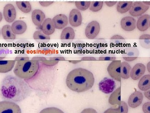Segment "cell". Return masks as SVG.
Wrapping results in <instances>:
<instances>
[{
  "label": "cell",
  "instance_id": "cell-27",
  "mask_svg": "<svg viewBox=\"0 0 150 113\" xmlns=\"http://www.w3.org/2000/svg\"><path fill=\"white\" fill-rule=\"evenodd\" d=\"M15 60H0V73H7L11 71L16 64Z\"/></svg>",
  "mask_w": 150,
  "mask_h": 113
},
{
  "label": "cell",
  "instance_id": "cell-20",
  "mask_svg": "<svg viewBox=\"0 0 150 113\" xmlns=\"http://www.w3.org/2000/svg\"><path fill=\"white\" fill-rule=\"evenodd\" d=\"M150 22L149 15L144 14L140 16L138 19L136 26H137V28L140 31H146L149 27Z\"/></svg>",
  "mask_w": 150,
  "mask_h": 113
},
{
  "label": "cell",
  "instance_id": "cell-32",
  "mask_svg": "<svg viewBox=\"0 0 150 113\" xmlns=\"http://www.w3.org/2000/svg\"><path fill=\"white\" fill-rule=\"evenodd\" d=\"M83 42L81 41H77L75 42L74 45V49L75 53L82 55L85 53L86 46Z\"/></svg>",
  "mask_w": 150,
  "mask_h": 113
},
{
  "label": "cell",
  "instance_id": "cell-37",
  "mask_svg": "<svg viewBox=\"0 0 150 113\" xmlns=\"http://www.w3.org/2000/svg\"><path fill=\"white\" fill-rule=\"evenodd\" d=\"M39 113H64L62 110L56 107L45 108L40 111Z\"/></svg>",
  "mask_w": 150,
  "mask_h": 113
},
{
  "label": "cell",
  "instance_id": "cell-4",
  "mask_svg": "<svg viewBox=\"0 0 150 113\" xmlns=\"http://www.w3.org/2000/svg\"><path fill=\"white\" fill-rule=\"evenodd\" d=\"M33 44L25 39H19L14 44L13 47L16 53L18 54H29L33 48Z\"/></svg>",
  "mask_w": 150,
  "mask_h": 113
},
{
  "label": "cell",
  "instance_id": "cell-40",
  "mask_svg": "<svg viewBox=\"0 0 150 113\" xmlns=\"http://www.w3.org/2000/svg\"><path fill=\"white\" fill-rule=\"evenodd\" d=\"M59 62L58 61H55V60H44L42 61V64L45 65H48V66H52L57 64Z\"/></svg>",
  "mask_w": 150,
  "mask_h": 113
},
{
  "label": "cell",
  "instance_id": "cell-42",
  "mask_svg": "<svg viewBox=\"0 0 150 113\" xmlns=\"http://www.w3.org/2000/svg\"><path fill=\"white\" fill-rule=\"evenodd\" d=\"M103 113H120L119 108H109Z\"/></svg>",
  "mask_w": 150,
  "mask_h": 113
},
{
  "label": "cell",
  "instance_id": "cell-8",
  "mask_svg": "<svg viewBox=\"0 0 150 113\" xmlns=\"http://www.w3.org/2000/svg\"><path fill=\"white\" fill-rule=\"evenodd\" d=\"M100 29V25L98 22L96 21H92L86 27V36L89 39H93L99 34Z\"/></svg>",
  "mask_w": 150,
  "mask_h": 113
},
{
  "label": "cell",
  "instance_id": "cell-49",
  "mask_svg": "<svg viewBox=\"0 0 150 113\" xmlns=\"http://www.w3.org/2000/svg\"><path fill=\"white\" fill-rule=\"evenodd\" d=\"M144 95L145 97L147 99L149 100H150V90H149L148 91H146L144 92Z\"/></svg>",
  "mask_w": 150,
  "mask_h": 113
},
{
  "label": "cell",
  "instance_id": "cell-50",
  "mask_svg": "<svg viewBox=\"0 0 150 113\" xmlns=\"http://www.w3.org/2000/svg\"><path fill=\"white\" fill-rule=\"evenodd\" d=\"M82 60H96V59L94 57H85L82 58Z\"/></svg>",
  "mask_w": 150,
  "mask_h": 113
},
{
  "label": "cell",
  "instance_id": "cell-38",
  "mask_svg": "<svg viewBox=\"0 0 150 113\" xmlns=\"http://www.w3.org/2000/svg\"><path fill=\"white\" fill-rule=\"evenodd\" d=\"M118 108L120 109V113H128V106L127 104L125 102L121 101L120 106H118Z\"/></svg>",
  "mask_w": 150,
  "mask_h": 113
},
{
  "label": "cell",
  "instance_id": "cell-9",
  "mask_svg": "<svg viewBox=\"0 0 150 113\" xmlns=\"http://www.w3.org/2000/svg\"><path fill=\"white\" fill-rule=\"evenodd\" d=\"M126 41L121 36L115 35L110 39V47L117 51H123L126 47Z\"/></svg>",
  "mask_w": 150,
  "mask_h": 113
},
{
  "label": "cell",
  "instance_id": "cell-52",
  "mask_svg": "<svg viewBox=\"0 0 150 113\" xmlns=\"http://www.w3.org/2000/svg\"><path fill=\"white\" fill-rule=\"evenodd\" d=\"M150 62H149L147 64V68L148 71H149V73H150Z\"/></svg>",
  "mask_w": 150,
  "mask_h": 113
},
{
  "label": "cell",
  "instance_id": "cell-17",
  "mask_svg": "<svg viewBox=\"0 0 150 113\" xmlns=\"http://www.w3.org/2000/svg\"><path fill=\"white\" fill-rule=\"evenodd\" d=\"M75 33L72 28L67 27L62 31L61 35V40L63 43H71L74 39Z\"/></svg>",
  "mask_w": 150,
  "mask_h": 113
},
{
  "label": "cell",
  "instance_id": "cell-36",
  "mask_svg": "<svg viewBox=\"0 0 150 113\" xmlns=\"http://www.w3.org/2000/svg\"><path fill=\"white\" fill-rule=\"evenodd\" d=\"M9 52L8 47L6 44H0V60L4 59Z\"/></svg>",
  "mask_w": 150,
  "mask_h": 113
},
{
  "label": "cell",
  "instance_id": "cell-29",
  "mask_svg": "<svg viewBox=\"0 0 150 113\" xmlns=\"http://www.w3.org/2000/svg\"><path fill=\"white\" fill-rule=\"evenodd\" d=\"M132 1H119L116 7L117 11L121 14H124L130 10L133 5Z\"/></svg>",
  "mask_w": 150,
  "mask_h": 113
},
{
  "label": "cell",
  "instance_id": "cell-18",
  "mask_svg": "<svg viewBox=\"0 0 150 113\" xmlns=\"http://www.w3.org/2000/svg\"><path fill=\"white\" fill-rule=\"evenodd\" d=\"M53 24L55 29H62L68 24V19L64 14L57 15L52 19Z\"/></svg>",
  "mask_w": 150,
  "mask_h": 113
},
{
  "label": "cell",
  "instance_id": "cell-51",
  "mask_svg": "<svg viewBox=\"0 0 150 113\" xmlns=\"http://www.w3.org/2000/svg\"><path fill=\"white\" fill-rule=\"evenodd\" d=\"M80 62L81 61H80V60H71V61H69V62H71V63H74V64L79 63V62Z\"/></svg>",
  "mask_w": 150,
  "mask_h": 113
},
{
  "label": "cell",
  "instance_id": "cell-5",
  "mask_svg": "<svg viewBox=\"0 0 150 113\" xmlns=\"http://www.w3.org/2000/svg\"><path fill=\"white\" fill-rule=\"evenodd\" d=\"M121 60H114L109 64L107 67V71L111 78L118 82H121Z\"/></svg>",
  "mask_w": 150,
  "mask_h": 113
},
{
  "label": "cell",
  "instance_id": "cell-45",
  "mask_svg": "<svg viewBox=\"0 0 150 113\" xmlns=\"http://www.w3.org/2000/svg\"><path fill=\"white\" fill-rule=\"evenodd\" d=\"M31 59L32 60H35V61H37L38 62V61H44V60H46V57H44V56H35L32 57Z\"/></svg>",
  "mask_w": 150,
  "mask_h": 113
},
{
  "label": "cell",
  "instance_id": "cell-43",
  "mask_svg": "<svg viewBox=\"0 0 150 113\" xmlns=\"http://www.w3.org/2000/svg\"><path fill=\"white\" fill-rule=\"evenodd\" d=\"M81 113H98L94 109L92 108H87L84 109Z\"/></svg>",
  "mask_w": 150,
  "mask_h": 113
},
{
  "label": "cell",
  "instance_id": "cell-31",
  "mask_svg": "<svg viewBox=\"0 0 150 113\" xmlns=\"http://www.w3.org/2000/svg\"><path fill=\"white\" fill-rule=\"evenodd\" d=\"M16 4L18 8L24 13H29L32 9L31 4L28 1H17Z\"/></svg>",
  "mask_w": 150,
  "mask_h": 113
},
{
  "label": "cell",
  "instance_id": "cell-54",
  "mask_svg": "<svg viewBox=\"0 0 150 113\" xmlns=\"http://www.w3.org/2000/svg\"><path fill=\"white\" fill-rule=\"evenodd\" d=\"M0 34H1V31H0Z\"/></svg>",
  "mask_w": 150,
  "mask_h": 113
},
{
  "label": "cell",
  "instance_id": "cell-22",
  "mask_svg": "<svg viewBox=\"0 0 150 113\" xmlns=\"http://www.w3.org/2000/svg\"><path fill=\"white\" fill-rule=\"evenodd\" d=\"M41 30L44 34L47 35L49 36L54 34L55 28L53 24L52 19H45L41 25Z\"/></svg>",
  "mask_w": 150,
  "mask_h": 113
},
{
  "label": "cell",
  "instance_id": "cell-11",
  "mask_svg": "<svg viewBox=\"0 0 150 113\" xmlns=\"http://www.w3.org/2000/svg\"><path fill=\"white\" fill-rule=\"evenodd\" d=\"M139 54V51L136 46H129L125 47L122 51L123 58L127 61L135 60Z\"/></svg>",
  "mask_w": 150,
  "mask_h": 113
},
{
  "label": "cell",
  "instance_id": "cell-21",
  "mask_svg": "<svg viewBox=\"0 0 150 113\" xmlns=\"http://www.w3.org/2000/svg\"><path fill=\"white\" fill-rule=\"evenodd\" d=\"M33 22L36 26H40L45 20V14L40 9H35L33 11L32 13Z\"/></svg>",
  "mask_w": 150,
  "mask_h": 113
},
{
  "label": "cell",
  "instance_id": "cell-23",
  "mask_svg": "<svg viewBox=\"0 0 150 113\" xmlns=\"http://www.w3.org/2000/svg\"><path fill=\"white\" fill-rule=\"evenodd\" d=\"M1 34L3 38L8 42L13 41L16 39V35L13 32L9 25H5L3 26Z\"/></svg>",
  "mask_w": 150,
  "mask_h": 113
},
{
  "label": "cell",
  "instance_id": "cell-16",
  "mask_svg": "<svg viewBox=\"0 0 150 113\" xmlns=\"http://www.w3.org/2000/svg\"><path fill=\"white\" fill-rule=\"evenodd\" d=\"M137 21L133 17L126 16L122 19L121 21V27L124 30L131 31L136 29Z\"/></svg>",
  "mask_w": 150,
  "mask_h": 113
},
{
  "label": "cell",
  "instance_id": "cell-41",
  "mask_svg": "<svg viewBox=\"0 0 150 113\" xmlns=\"http://www.w3.org/2000/svg\"><path fill=\"white\" fill-rule=\"evenodd\" d=\"M143 111L144 113H150V102L145 103L143 106Z\"/></svg>",
  "mask_w": 150,
  "mask_h": 113
},
{
  "label": "cell",
  "instance_id": "cell-53",
  "mask_svg": "<svg viewBox=\"0 0 150 113\" xmlns=\"http://www.w3.org/2000/svg\"><path fill=\"white\" fill-rule=\"evenodd\" d=\"M3 19V15L2 14V13L0 11V22Z\"/></svg>",
  "mask_w": 150,
  "mask_h": 113
},
{
  "label": "cell",
  "instance_id": "cell-19",
  "mask_svg": "<svg viewBox=\"0 0 150 113\" xmlns=\"http://www.w3.org/2000/svg\"><path fill=\"white\" fill-rule=\"evenodd\" d=\"M13 32L15 35L23 34L27 29V26L25 22L22 20L16 21L11 26Z\"/></svg>",
  "mask_w": 150,
  "mask_h": 113
},
{
  "label": "cell",
  "instance_id": "cell-46",
  "mask_svg": "<svg viewBox=\"0 0 150 113\" xmlns=\"http://www.w3.org/2000/svg\"><path fill=\"white\" fill-rule=\"evenodd\" d=\"M39 4L43 7H47L54 3V1H40Z\"/></svg>",
  "mask_w": 150,
  "mask_h": 113
},
{
  "label": "cell",
  "instance_id": "cell-2",
  "mask_svg": "<svg viewBox=\"0 0 150 113\" xmlns=\"http://www.w3.org/2000/svg\"><path fill=\"white\" fill-rule=\"evenodd\" d=\"M0 91L3 99L13 100L26 96L30 90L27 84L21 79L8 75L3 79Z\"/></svg>",
  "mask_w": 150,
  "mask_h": 113
},
{
  "label": "cell",
  "instance_id": "cell-48",
  "mask_svg": "<svg viewBox=\"0 0 150 113\" xmlns=\"http://www.w3.org/2000/svg\"><path fill=\"white\" fill-rule=\"evenodd\" d=\"M105 4L108 7H112L117 4V1H105Z\"/></svg>",
  "mask_w": 150,
  "mask_h": 113
},
{
  "label": "cell",
  "instance_id": "cell-28",
  "mask_svg": "<svg viewBox=\"0 0 150 113\" xmlns=\"http://www.w3.org/2000/svg\"><path fill=\"white\" fill-rule=\"evenodd\" d=\"M138 87L142 91H148L150 89V75H146L143 76L139 81Z\"/></svg>",
  "mask_w": 150,
  "mask_h": 113
},
{
  "label": "cell",
  "instance_id": "cell-1",
  "mask_svg": "<svg viewBox=\"0 0 150 113\" xmlns=\"http://www.w3.org/2000/svg\"><path fill=\"white\" fill-rule=\"evenodd\" d=\"M95 78L90 71L83 68L74 69L67 75L66 83L67 87L77 93L86 92L93 86Z\"/></svg>",
  "mask_w": 150,
  "mask_h": 113
},
{
  "label": "cell",
  "instance_id": "cell-6",
  "mask_svg": "<svg viewBox=\"0 0 150 113\" xmlns=\"http://www.w3.org/2000/svg\"><path fill=\"white\" fill-rule=\"evenodd\" d=\"M0 113H21L18 105L10 101L0 102Z\"/></svg>",
  "mask_w": 150,
  "mask_h": 113
},
{
  "label": "cell",
  "instance_id": "cell-34",
  "mask_svg": "<svg viewBox=\"0 0 150 113\" xmlns=\"http://www.w3.org/2000/svg\"><path fill=\"white\" fill-rule=\"evenodd\" d=\"M103 5V1H92L91 3L89 9L92 11H98L102 9Z\"/></svg>",
  "mask_w": 150,
  "mask_h": 113
},
{
  "label": "cell",
  "instance_id": "cell-13",
  "mask_svg": "<svg viewBox=\"0 0 150 113\" xmlns=\"http://www.w3.org/2000/svg\"><path fill=\"white\" fill-rule=\"evenodd\" d=\"M69 21L70 24L74 27L80 26L82 21V17L80 11L77 9H73L70 11Z\"/></svg>",
  "mask_w": 150,
  "mask_h": 113
},
{
  "label": "cell",
  "instance_id": "cell-3",
  "mask_svg": "<svg viewBox=\"0 0 150 113\" xmlns=\"http://www.w3.org/2000/svg\"><path fill=\"white\" fill-rule=\"evenodd\" d=\"M39 67L38 61L32 60L17 61L13 73L17 78L29 80L37 74Z\"/></svg>",
  "mask_w": 150,
  "mask_h": 113
},
{
  "label": "cell",
  "instance_id": "cell-12",
  "mask_svg": "<svg viewBox=\"0 0 150 113\" xmlns=\"http://www.w3.org/2000/svg\"><path fill=\"white\" fill-rule=\"evenodd\" d=\"M4 18L7 22H13L16 18V9L13 5L8 4L6 5L3 10Z\"/></svg>",
  "mask_w": 150,
  "mask_h": 113
},
{
  "label": "cell",
  "instance_id": "cell-30",
  "mask_svg": "<svg viewBox=\"0 0 150 113\" xmlns=\"http://www.w3.org/2000/svg\"><path fill=\"white\" fill-rule=\"evenodd\" d=\"M131 69V66L128 62H121L120 75L121 78L127 79L130 78V73Z\"/></svg>",
  "mask_w": 150,
  "mask_h": 113
},
{
  "label": "cell",
  "instance_id": "cell-15",
  "mask_svg": "<svg viewBox=\"0 0 150 113\" xmlns=\"http://www.w3.org/2000/svg\"><path fill=\"white\" fill-rule=\"evenodd\" d=\"M146 69V66L144 64L141 63H137L131 69L130 77L133 80H139L144 74Z\"/></svg>",
  "mask_w": 150,
  "mask_h": 113
},
{
  "label": "cell",
  "instance_id": "cell-44",
  "mask_svg": "<svg viewBox=\"0 0 150 113\" xmlns=\"http://www.w3.org/2000/svg\"><path fill=\"white\" fill-rule=\"evenodd\" d=\"M116 59L115 57H112V56H103L100 57L99 58V60H115Z\"/></svg>",
  "mask_w": 150,
  "mask_h": 113
},
{
  "label": "cell",
  "instance_id": "cell-35",
  "mask_svg": "<svg viewBox=\"0 0 150 113\" xmlns=\"http://www.w3.org/2000/svg\"><path fill=\"white\" fill-rule=\"evenodd\" d=\"M90 1H76L75 4L78 10L83 11L88 9L90 6Z\"/></svg>",
  "mask_w": 150,
  "mask_h": 113
},
{
  "label": "cell",
  "instance_id": "cell-25",
  "mask_svg": "<svg viewBox=\"0 0 150 113\" xmlns=\"http://www.w3.org/2000/svg\"><path fill=\"white\" fill-rule=\"evenodd\" d=\"M33 38L34 40L40 44H46L51 39L49 36L44 34L42 31L40 30L36 31L33 34Z\"/></svg>",
  "mask_w": 150,
  "mask_h": 113
},
{
  "label": "cell",
  "instance_id": "cell-39",
  "mask_svg": "<svg viewBox=\"0 0 150 113\" xmlns=\"http://www.w3.org/2000/svg\"><path fill=\"white\" fill-rule=\"evenodd\" d=\"M29 57L26 54H18L15 58L16 61H25V60H28Z\"/></svg>",
  "mask_w": 150,
  "mask_h": 113
},
{
  "label": "cell",
  "instance_id": "cell-33",
  "mask_svg": "<svg viewBox=\"0 0 150 113\" xmlns=\"http://www.w3.org/2000/svg\"><path fill=\"white\" fill-rule=\"evenodd\" d=\"M140 45L142 47L146 49L150 48V35L149 34H143L140 36L139 39Z\"/></svg>",
  "mask_w": 150,
  "mask_h": 113
},
{
  "label": "cell",
  "instance_id": "cell-26",
  "mask_svg": "<svg viewBox=\"0 0 150 113\" xmlns=\"http://www.w3.org/2000/svg\"><path fill=\"white\" fill-rule=\"evenodd\" d=\"M121 102V88L119 87L110 95L108 102L111 105L120 106Z\"/></svg>",
  "mask_w": 150,
  "mask_h": 113
},
{
  "label": "cell",
  "instance_id": "cell-14",
  "mask_svg": "<svg viewBox=\"0 0 150 113\" xmlns=\"http://www.w3.org/2000/svg\"><path fill=\"white\" fill-rule=\"evenodd\" d=\"M143 99L144 95L142 92L136 91L129 97L128 104L130 107L137 108L142 104Z\"/></svg>",
  "mask_w": 150,
  "mask_h": 113
},
{
  "label": "cell",
  "instance_id": "cell-24",
  "mask_svg": "<svg viewBox=\"0 0 150 113\" xmlns=\"http://www.w3.org/2000/svg\"><path fill=\"white\" fill-rule=\"evenodd\" d=\"M38 53L42 56H51L54 54L55 49L50 44H40L37 47Z\"/></svg>",
  "mask_w": 150,
  "mask_h": 113
},
{
  "label": "cell",
  "instance_id": "cell-7",
  "mask_svg": "<svg viewBox=\"0 0 150 113\" xmlns=\"http://www.w3.org/2000/svg\"><path fill=\"white\" fill-rule=\"evenodd\" d=\"M149 9V6L145 4L143 2H135L133 3L131 9L129 10V14L131 16L134 17L141 16Z\"/></svg>",
  "mask_w": 150,
  "mask_h": 113
},
{
  "label": "cell",
  "instance_id": "cell-47",
  "mask_svg": "<svg viewBox=\"0 0 150 113\" xmlns=\"http://www.w3.org/2000/svg\"><path fill=\"white\" fill-rule=\"evenodd\" d=\"M48 59L49 60H55V61H59V60H64L65 58L64 57H62V56H54V57H49Z\"/></svg>",
  "mask_w": 150,
  "mask_h": 113
},
{
  "label": "cell",
  "instance_id": "cell-10",
  "mask_svg": "<svg viewBox=\"0 0 150 113\" xmlns=\"http://www.w3.org/2000/svg\"><path fill=\"white\" fill-rule=\"evenodd\" d=\"M99 90L103 93L109 94L113 92L115 88V81L112 79L105 78L98 84Z\"/></svg>",
  "mask_w": 150,
  "mask_h": 113
}]
</instances>
